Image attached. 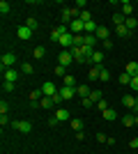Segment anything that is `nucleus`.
I'll use <instances>...</instances> for the list:
<instances>
[{
  "instance_id": "obj_43",
  "label": "nucleus",
  "mask_w": 138,
  "mask_h": 154,
  "mask_svg": "<svg viewBox=\"0 0 138 154\" xmlns=\"http://www.w3.org/2000/svg\"><path fill=\"white\" fill-rule=\"evenodd\" d=\"M97 140L99 143H106V140H108V136H106V134H97Z\"/></svg>"
},
{
  "instance_id": "obj_7",
  "label": "nucleus",
  "mask_w": 138,
  "mask_h": 154,
  "mask_svg": "<svg viewBox=\"0 0 138 154\" xmlns=\"http://www.w3.org/2000/svg\"><path fill=\"white\" fill-rule=\"evenodd\" d=\"M16 35H19V39L21 42H28V39L32 37V30L28 26H19V30H16Z\"/></svg>"
},
{
  "instance_id": "obj_16",
  "label": "nucleus",
  "mask_w": 138,
  "mask_h": 154,
  "mask_svg": "<svg viewBox=\"0 0 138 154\" xmlns=\"http://www.w3.org/2000/svg\"><path fill=\"white\" fill-rule=\"evenodd\" d=\"M136 99H138V97H133V94H124V97H122V103H124L127 108H131V110H133V106H136Z\"/></svg>"
},
{
  "instance_id": "obj_40",
  "label": "nucleus",
  "mask_w": 138,
  "mask_h": 154,
  "mask_svg": "<svg viewBox=\"0 0 138 154\" xmlns=\"http://www.w3.org/2000/svg\"><path fill=\"white\" fill-rule=\"evenodd\" d=\"M81 103H83V108H92V106H94V101H92L90 97H87V99H81Z\"/></svg>"
},
{
  "instance_id": "obj_38",
  "label": "nucleus",
  "mask_w": 138,
  "mask_h": 154,
  "mask_svg": "<svg viewBox=\"0 0 138 154\" xmlns=\"http://www.w3.org/2000/svg\"><path fill=\"white\" fill-rule=\"evenodd\" d=\"M7 110H9V103L2 99V101H0V115H7Z\"/></svg>"
},
{
  "instance_id": "obj_11",
  "label": "nucleus",
  "mask_w": 138,
  "mask_h": 154,
  "mask_svg": "<svg viewBox=\"0 0 138 154\" xmlns=\"http://www.w3.org/2000/svg\"><path fill=\"white\" fill-rule=\"evenodd\" d=\"M108 35H111V30H108V28L99 26V30H97V35H94V37H97L99 42H108Z\"/></svg>"
},
{
  "instance_id": "obj_19",
  "label": "nucleus",
  "mask_w": 138,
  "mask_h": 154,
  "mask_svg": "<svg viewBox=\"0 0 138 154\" xmlns=\"http://www.w3.org/2000/svg\"><path fill=\"white\" fill-rule=\"evenodd\" d=\"M55 117H58L60 122H67V120H72V115H69V110H67V108H58Z\"/></svg>"
},
{
  "instance_id": "obj_6",
  "label": "nucleus",
  "mask_w": 138,
  "mask_h": 154,
  "mask_svg": "<svg viewBox=\"0 0 138 154\" xmlns=\"http://www.w3.org/2000/svg\"><path fill=\"white\" fill-rule=\"evenodd\" d=\"M58 62L62 64V67H69V64L74 62V55H72V51H62L58 55Z\"/></svg>"
},
{
  "instance_id": "obj_34",
  "label": "nucleus",
  "mask_w": 138,
  "mask_h": 154,
  "mask_svg": "<svg viewBox=\"0 0 138 154\" xmlns=\"http://www.w3.org/2000/svg\"><path fill=\"white\" fill-rule=\"evenodd\" d=\"M99 81H111V71L106 69V67H101V74H99Z\"/></svg>"
},
{
  "instance_id": "obj_10",
  "label": "nucleus",
  "mask_w": 138,
  "mask_h": 154,
  "mask_svg": "<svg viewBox=\"0 0 138 154\" xmlns=\"http://www.w3.org/2000/svg\"><path fill=\"white\" fill-rule=\"evenodd\" d=\"M124 74H129L131 78H136V76H138V62H127Z\"/></svg>"
},
{
  "instance_id": "obj_48",
  "label": "nucleus",
  "mask_w": 138,
  "mask_h": 154,
  "mask_svg": "<svg viewBox=\"0 0 138 154\" xmlns=\"http://www.w3.org/2000/svg\"><path fill=\"white\" fill-rule=\"evenodd\" d=\"M136 7H138V0H136Z\"/></svg>"
},
{
  "instance_id": "obj_4",
  "label": "nucleus",
  "mask_w": 138,
  "mask_h": 154,
  "mask_svg": "<svg viewBox=\"0 0 138 154\" xmlns=\"http://www.w3.org/2000/svg\"><path fill=\"white\" fill-rule=\"evenodd\" d=\"M41 94H44V97H55V94H58V88H55V83H53V81H46V83H41Z\"/></svg>"
},
{
  "instance_id": "obj_36",
  "label": "nucleus",
  "mask_w": 138,
  "mask_h": 154,
  "mask_svg": "<svg viewBox=\"0 0 138 154\" xmlns=\"http://www.w3.org/2000/svg\"><path fill=\"white\" fill-rule=\"evenodd\" d=\"M97 108L101 110V113H104V110H108L111 106H108V101H106V99H101V101H97Z\"/></svg>"
},
{
  "instance_id": "obj_23",
  "label": "nucleus",
  "mask_w": 138,
  "mask_h": 154,
  "mask_svg": "<svg viewBox=\"0 0 138 154\" xmlns=\"http://www.w3.org/2000/svg\"><path fill=\"white\" fill-rule=\"evenodd\" d=\"M122 124H124V127H133V124H136V115H133V113H127V115L122 117Z\"/></svg>"
},
{
  "instance_id": "obj_33",
  "label": "nucleus",
  "mask_w": 138,
  "mask_h": 154,
  "mask_svg": "<svg viewBox=\"0 0 138 154\" xmlns=\"http://www.w3.org/2000/svg\"><path fill=\"white\" fill-rule=\"evenodd\" d=\"M39 97H44V94H41V90H32V92H30V101L37 103V101H39Z\"/></svg>"
},
{
  "instance_id": "obj_35",
  "label": "nucleus",
  "mask_w": 138,
  "mask_h": 154,
  "mask_svg": "<svg viewBox=\"0 0 138 154\" xmlns=\"http://www.w3.org/2000/svg\"><path fill=\"white\" fill-rule=\"evenodd\" d=\"M55 76L65 78V76H67V67H62V64H58V67H55Z\"/></svg>"
},
{
  "instance_id": "obj_25",
  "label": "nucleus",
  "mask_w": 138,
  "mask_h": 154,
  "mask_svg": "<svg viewBox=\"0 0 138 154\" xmlns=\"http://www.w3.org/2000/svg\"><path fill=\"white\" fill-rule=\"evenodd\" d=\"M9 12H12V5H9L7 0H2V2H0V14H2V16H7Z\"/></svg>"
},
{
  "instance_id": "obj_14",
  "label": "nucleus",
  "mask_w": 138,
  "mask_h": 154,
  "mask_svg": "<svg viewBox=\"0 0 138 154\" xmlns=\"http://www.w3.org/2000/svg\"><path fill=\"white\" fill-rule=\"evenodd\" d=\"M69 124H72L74 131H83V127H85V122H83L81 117H72V120H69Z\"/></svg>"
},
{
  "instance_id": "obj_1",
  "label": "nucleus",
  "mask_w": 138,
  "mask_h": 154,
  "mask_svg": "<svg viewBox=\"0 0 138 154\" xmlns=\"http://www.w3.org/2000/svg\"><path fill=\"white\" fill-rule=\"evenodd\" d=\"M69 32H72V35H85V21L74 19L72 23H69Z\"/></svg>"
},
{
  "instance_id": "obj_37",
  "label": "nucleus",
  "mask_w": 138,
  "mask_h": 154,
  "mask_svg": "<svg viewBox=\"0 0 138 154\" xmlns=\"http://www.w3.org/2000/svg\"><path fill=\"white\" fill-rule=\"evenodd\" d=\"M81 21H85V23H87V21H94V19H92V14L87 12V9H83V12H81Z\"/></svg>"
},
{
  "instance_id": "obj_12",
  "label": "nucleus",
  "mask_w": 138,
  "mask_h": 154,
  "mask_svg": "<svg viewBox=\"0 0 138 154\" xmlns=\"http://www.w3.org/2000/svg\"><path fill=\"white\" fill-rule=\"evenodd\" d=\"M19 71L23 74V76H30V74H35V67H32V62H21Z\"/></svg>"
},
{
  "instance_id": "obj_21",
  "label": "nucleus",
  "mask_w": 138,
  "mask_h": 154,
  "mask_svg": "<svg viewBox=\"0 0 138 154\" xmlns=\"http://www.w3.org/2000/svg\"><path fill=\"white\" fill-rule=\"evenodd\" d=\"M62 85H65V88H78V85H76V78H74L72 74H67V76L62 78Z\"/></svg>"
},
{
  "instance_id": "obj_3",
  "label": "nucleus",
  "mask_w": 138,
  "mask_h": 154,
  "mask_svg": "<svg viewBox=\"0 0 138 154\" xmlns=\"http://www.w3.org/2000/svg\"><path fill=\"white\" fill-rule=\"evenodd\" d=\"M12 127L16 131H21V134H30L32 131V122H28V120H16V122H12Z\"/></svg>"
},
{
  "instance_id": "obj_46",
  "label": "nucleus",
  "mask_w": 138,
  "mask_h": 154,
  "mask_svg": "<svg viewBox=\"0 0 138 154\" xmlns=\"http://www.w3.org/2000/svg\"><path fill=\"white\" fill-rule=\"evenodd\" d=\"M0 124H2V127H5V124H9V117H7V115H0Z\"/></svg>"
},
{
  "instance_id": "obj_5",
  "label": "nucleus",
  "mask_w": 138,
  "mask_h": 154,
  "mask_svg": "<svg viewBox=\"0 0 138 154\" xmlns=\"http://www.w3.org/2000/svg\"><path fill=\"white\" fill-rule=\"evenodd\" d=\"M67 32H69V26H62V23H60L55 30H51V42H60V37L67 35Z\"/></svg>"
},
{
  "instance_id": "obj_22",
  "label": "nucleus",
  "mask_w": 138,
  "mask_h": 154,
  "mask_svg": "<svg viewBox=\"0 0 138 154\" xmlns=\"http://www.w3.org/2000/svg\"><path fill=\"white\" fill-rule=\"evenodd\" d=\"M39 106L44 110H48L51 106H55V101H53V97H41V101H39Z\"/></svg>"
},
{
  "instance_id": "obj_28",
  "label": "nucleus",
  "mask_w": 138,
  "mask_h": 154,
  "mask_svg": "<svg viewBox=\"0 0 138 154\" xmlns=\"http://www.w3.org/2000/svg\"><path fill=\"white\" fill-rule=\"evenodd\" d=\"M127 28H129V30H136V26H138V21H136V16H129V19H127V23H124Z\"/></svg>"
},
{
  "instance_id": "obj_29",
  "label": "nucleus",
  "mask_w": 138,
  "mask_h": 154,
  "mask_svg": "<svg viewBox=\"0 0 138 154\" xmlns=\"http://www.w3.org/2000/svg\"><path fill=\"white\" fill-rule=\"evenodd\" d=\"M26 26H28V28H30V30L35 32V30H37V28H39V23H37V19H35V16H30V19L26 21Z\"/></svg>"
},
{
  "instance_id": "obj_2",
  "label": "nucleus",
  "mask_w": 138,
  "mask_h": 154,
  "mask_svg": "<svg viewBox=\"0 0 138 154\" xmlns=\"http://www.w3.org/2000/svg\"><path fill=\"white\" fill-rule=\"evenodd\" d=\"M0 62H2V71L12 69L14 64H16V55H14L12 51H7V53H2V60H0Z\"/></svg>"
},
{
  "instance_id": "obj_32",
  "label": "nucleus",
  "mask_w": 138,
  "mask_h": 154,
  "mask_svg": "<svg viewBox=\"0 0 138 154\" xmlns=\"http://www.w3.org/2000/svg\"><path fill=\"white\" fill-rule=\"evenodd\" d=\"M101 97H104V94H101V90H92V92H90V99H92L94 103L101 101Z\"/></svg>"
},
{
  "instance_id": "obj_15",
  "label": "nucleus",
  "mask_w": 138,
  "mask_h": 154,
  "mask_svg": "<svg viewBox=\"0 0 138 154\" xmlns=\"http://www.w3.org/2000/svg\"><path fill=\"white\" fill-rule=\"evenodd\" d=\"M115 35L122 37V39H127V37H131V30H129L127 26H118V28H115Z\"/></svg>"
},
{
  "instance_id": "obj_42",
  "label": "nucleus",
  "mask_w": 138,
  "mask_h": 154,
  "mask_svg": "<svg viewBox=\"0 0 138 154\" xmlns=\"http://www.w3.org/2000/svg\"><path fill=\"white\" fill-rule=\"evenodd\" d=\"M129 147H131V149H136V147H138V136H136V138H131V140H129Z\"/></svg>"
},
{
  "instance_id": "obj_47",
  "label": "nucleus",
  "mask_w": 138,
  "mask_h": 154,
  "mask_svg": "<svg viewBox=\"0 0 138 154\" xmlns=\"http://www.w3.org/2000/svg\"><path fill=\"white\" fill-rule=\"evenodd\" d=\"M136 124H138V115H136Z\"/></svg>"
},
{
  "instance_id": "obj_45",
  "label": "nucleus",
  "mask_w": 138,
  "mask_h": 154,
  "mask_svg": "<svg viewBox=\"0 0 138 154\" xmlns=\"http://www.w3.org/2000/svg\"><path fill=\"white\" fill-rule=\"evenodd\" d=\"M101 46H104L106 51H108V48H113V42H111V39H108V42H101Z\"/></svg>"
},
{
  "instance_id": "obj_31",
  "label": "nucleus",
  "mask_w": 138,
  "mask_h": 154,
  "mask_svg": "<svg viewBox=\"0 0 138 154\" xmlns=\"http://www.w3.org/2000/svg\"><path fill=\"white\" fill-rule=\"evenodd\" d=\"M115 117H118V115H115V110H113V108L104 110V120H108V122H113V120H115Z\"/></svg>"
},
{
  "instance_id": "obj_18",
  "label": "nucleus",
  "mask_w": 138,
  "mask_h": 154,
  "mask_svg": "<svg viewBox=\"0 0 138 154\" xmlns=\"http://www.w3.org/2000/svg\"><path fill=\"white\" fill-rule=\"evenodd\" d=\"M90 62L94 64V67L101 64V62H104V51H94V53H92V58H90Z\"/></svg>"
},
{
  "instance_id": "obj_27",
  "label": "nucleus",
  "mask_w": 138,
  "mask_h": 154,
  "mask_svg": "<svg viewBox=\"0 0 138 154\" xmlns=\"http://www.w3.org/2000/svg\"><path fill=\"white\" fill-rule=\"evenodd\" d=\"M83 46L94 48V46H97V37H94V35H85V44H83Z\"/></svg>"
},
{
  "instance_id": "obj_20",
  "label": "nucleus",
  "mask_w": 138,
  "mask_h": 154,
  "mask_svg": "<svg viewBox=\"0 0 138 154\" xmlns=\"http://www.w3.org/2000/svg\"><path fill=\"white\" fill-rule=\"evenodd\" d=\"M133 9H136V7H133L131 2H129V0H124V2H122V14H124L127 19L131 16V12H133Z\"/></svg>"
},
{
  "instance_id": "obj_8",
  "label": "nucleus",
  "mask_w": 138,
  "mask_h": 154,
  "mask_svg": "<svg viewBox=\"0 0 138 154\" xmlns=\"http://www.w3.org/2000/svg\"><path fill=\"white\" fill-rule=\"evenodd\" d=\"M60 97H62V101H67V99H74L76 97V88H60Z\"/></svg>"
},
{
  "instance_id": "obj_41",
  "label": "nucleus",
  "mask_w": 138,
  "mask_h": 154,
  "mask_svg": "<svg viewBox=\"0 0 138 154\" xmlns=\"http://www.w3.org/2000/svg\"><path fill=\"white\" fill-rule=\"evenodd\" d=\"M129 88H131V90H133V92L138 94V76H136V78H131V83H129Z\"/></svg>"
},
{
  "instance_id": "obj_17",
  "label": "nucleus",
  "mask_w": 138,
  "mask_h": 154,
  "mask_svg": "<svg viewBox=\"0 0 138 154\" xmlns=\"http://www.w3.org/2000/svg\"><path fill=\"white\" fill-rule=\"evenodd\" d=\"M113 23H115V28H118V26H124V23H127V16L122 12H115V14H113Z\"/></svg>"
},
{
  "instance_id": "obj_24",
  "label": "nucleus",
  "mask_w": 138,
  "mask_h": 154,
  "mask_svg": "<svg viewBox=\"0 0 138 154\" xmlns=\"http://www.w3.org/2000/svg\"><path fill=\"white\" fill-rule=\"evenodd\" d=\"M101 67H104V64H97V67H92V69H90V74H87V76H90V81H97V78H99Z\"/></svg>"
},
{
  "instance_id": "obj_30",
  "label": "nucleus",
  "mask_w": 138,
  "mask_h": 154,
  "mask_svg": "<svg viewBox=\"0 0 138 154\" xmlns=\"http://www.w3.org/2000/svg\"><path fill=\"white\" fill-rule=\"evenodd\" d=\"M118 81H120V83H122V85H129V83H131V76L122 71V74H120V76H118Z\"/></svg>"
},
{
  "instance_id": "obj_44",
  "label": "nucleus",
  "mask_w": 138,
  "mask_h": 154,
  "mask_svg": "<svg viewBox=\"0 0 138 154\" xmlns=\"http://www.w3.org/2000/svg\"><path fill=\"white\" fill-rule=\"evenodd\" d=\"M58 122H60V120H58V117H55V115H53L51 120H48V127H55V124H58Z\"/></svg>"
},
{
  "instance_id": "obj_9",
  "label": "nucleus",
  "mask_w": 138,
  "mask_h": 154,
  "mask_svg": "<svg viewBox=\"0 0 138 154\" xmlns=\"http://www.w3.org/2000/svg\"><path fill=\"white\" fill-rule=\"evenodd\" d=\"M19 76H21L19 69H5V81H9V83H16Z\"/></svg>"
},
{
  "instance_id": "obj_39",
  "label": "nucleus",
  "mask_w": 138,
  "mask_h": 154,
  "mask_svg": "<svg viewBox=\"0 0 138 154\" xmlns=\"http://www.w3.org/2000/svg\"><path fill=\"white\" fill-rule=\"evenodd\" d=\"M2 92H14V83L5 81V83H2Z\"/></svg>"
},
{
  "instance_id": "obj_13",
  "label": "nucleus",
  "mask_w": 138,
  "mask_h": 154,
  "mask_svg": "<svg viewBox=\"0 0 138 154\" xmlns=\"http://www.w3.org/2000/svg\"><path fill=\"white\" fill-rule=\"evenodd\" d=\"M90 88H87V85H78V88H76V97H78V99H87V97H90Z\"/></svg>"
},
{
  "instance_id": "obj_26",
  "label": "nucleus",
  "mask_w": 138,
  "mask_h": 154,
  "mask_svg": "<svg viewBox=\"0 0 138 154\" xmlns=\"http://www.w3.org/2000/svg\"><path fill=\"white\" fill-rule=\"evenodd\" d=\"M32 55H35V60H41L46 55V48H44V46H37V48L32 51Z\"/></svg>"
}]
</instances>
